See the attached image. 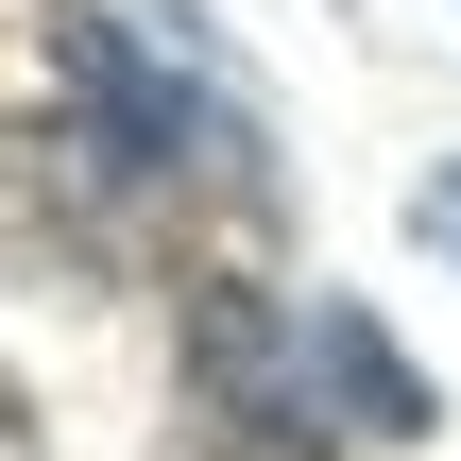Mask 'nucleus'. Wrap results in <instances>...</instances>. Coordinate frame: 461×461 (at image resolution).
<instances>
[{
  "mask_svg": "<svg viewBox=\"0 0 461 461\" xmlns=\"http://www.w3.org/2000/svg\"><path fill=\"white\" fill-rule=\"evenodd\" d=\"M188 411H205V461H325V411H308V325L274 291H188Z\"/></svg>",
  "mask_w": 461,
  "mask_h": 461,
  "instance_id": "f257e3e1",
  "label": "nucleus"
},
{
  "mask_svg": "<svg viewBox=\"0 0 461 461\" xmlns=\"http://www.w3.org/2000/svg\"><path fill=\"white\" fill-rule=\"evenodd\" d=\"M291 325H308V411H325V393H342V411H359V428H376V445H393V428H428V393H411V359H393V342H376V325H359V308H342V291H308V308H291Z\"/></svg>",
  "mask_w": 461,
  "mask_h": 461,
  "instance_id": "f03ea898",
  "label": "nucleus"
},
{
  "mask_svg": "<svg viewBox=\"0 0 461 461\" xmlns=\"http://www.w3.org/2000/svg\"><path fill=\"white\" fill-rule=\"evenodd\" d=\"M411 222H428V257H461V154L428 171V188H411Z\"/></svg>",
  "mask_w": 461,
  "mask_h": 461,
  "instance_id": "7ed1b4c3",
  "label": "nucleus"
},
{
  "mask_svg": "<svg viewBox=\"0 0 461 461\" xmlns=\"http://www.w3.org/2000/svg\"><path fill=\"white\" fill-rule=\"evenodd\" d=\"M0 461H34V411H17V393H0Z\"/></svg>",
  "mask_w": 461,
  "mask_h": 461,
  "instance_id": "20e7f679",
  "label": "nucleus"
}]
</instances>
